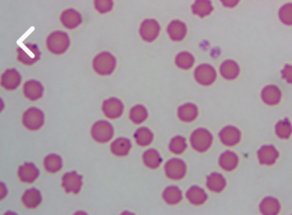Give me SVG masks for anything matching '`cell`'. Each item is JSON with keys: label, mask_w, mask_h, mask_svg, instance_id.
<instances>
[{"label": "cell", "mask_w": 292, "mask_h": 215, "mask_svg": "<svg viewBox=\"0 0 292 215\" xmlns=\"http://www.w3.org/2000/svg\"><path fill=\"white\" fill-rule=\"evenodd\" d=\"M95 6L99 13L106 14L111 10L112 6V0H95Z\"/></svg>", "instance_id": "cell-30"}, {"label": "cell", "mask_w": 292, "mask_h": 215, "mask_svg": "<svg viewBox=\"0 0 292 215\" xmlns=\"http://www.w3.org/2000/svg\"><path fill=\"white\" fill-rule=\"evenodd\" d=\"M240 132L235 127L227 126L220 132L219 137L226 146H232L238 144L240 140Z\"/></svg>", "instance_id": "cell-13"}, {"label": "cell", "mask_w": 292, "mask_h": 215, "mask_svg": "<svg viewBox=\"0 0 292 215\" xmlns=\"http://www.w3.org/2000/svg\"><path fill=\"white\" fill-rule=\"evenodd\" d=\"M219 164L225 170L232 171L238 164V157L232 152H225L220 156Z\"/></svg>", "instance_id": "cell-20"}, {"label": "cell", "mask_w": 292, "mask_h": 215, "mask_svg": "<svg viewBox=\"0 0 292 215\" xmlns=\"http://www.w3.org/2000/svg\"><path fill=\"white\" fill-rule=\"evenodd\" d=\"M134 138L139 146H146L152 143L153 134L148 128H141L135 132Z\"/></svg>", "instance_id": "cell-25"}, {"label": "cell", "mask_w": 292, "mask_h": 215, "mask_svg": "<svg viewBox=\"0 0 292 215\" xmlns=\"http://www.w3.org/2000/svg\"><path fill=\"white\" fill-rule=\"evenodd\" d=\"M260 209L264 214H276L279 212V204L274 198H267L261 202Z\"/></svg>", "instance_id": "cell-23"}, {"label": "cell", "mask_w": 292, "mask_h": 215, "mask_svg": "<svg viewBox=\"0 0 292 215\" xmlns=\"http://www.w3.org/2000/svg\"><path fill=\"white\" fill-rule=\"evenodd\" d=\"M143 159L145 166L152 169L159 167L162 162L159 154L153 150L146 151L143 154Z\"/></svg>", "instance_id": "cell-24"}, {"label": "cell", "mask_w": 292, "mask_h": 215, "mask_svg": "<svg viewBox=\"0 0 292 215\" xmlns=\"http://www.w3.org/2000/svg\"><path fill=\"white\" fill-rule=\"evenodd\" d=\"M23 204L29 209L36 208L42 201V197L39 190L32 188L24 193L22 198Z\"/></svg>", "instance_id": "cell-16"}, {"label": "cell", "mask_w": 292, "mask_h": 215, "mask_svg": "<svg viewBox=\"0 0 292 215\" xmlns=\"http://www.w3.org/2000/svg\"><path fill=\"white\" fill-rule=\"evenodd\" d=\"M44 166L48 172L56 173L59 172L62 168V159L57 154H50L45 158Z\"/></svg>", "instance_id": "cell-22"}, {"label": "cell", "mask_w": 292, "mask_h": 215, "mask_svg": "<svg viewBox=\"0 0 292 215\" xmlns=\"http://www.w3.org/2000/svg\"><path fill=\"white\" fill-rule=\"evenodd\" d=\"M60 20L62 24L69 30L76 28L82 22L81 14L72 9L64 11L61 14Z\"/></svg>", "instance_id": "cell-14"}, {"label": "cell", "mask_w": 292, "mask_h": 215, "mask_svg": "<svg viewBox=\"0 0 292 215\" xmlns=\"http://www.w3.org/2000/svg\"><path fill=\"white\" fill-rule=\"evenodd\" d=\"M258 156L261 164L270 165L277 159L278 152L272 146H264L258 151Z\"/></svg>", "instance_id": "cell-15"}, {"label": "cell", "mask_w": 292, "mask_h": 215, "mask_svg": "<svg viewBox=\"0 0 292 215\" xmlns=\"http://www.w3.org/2000/svg\"><path fill=\"white\" fill-rule=\"evenodd\" d=\"M165 172L166 176L170 179L181 180L186 174V164L181 160L175 158L171 160L165 165Z\"/></svg>", "instance_id": "cell-7"}, {"label": "cell", "mask_w": 292, "mask_h": 215, "mask_svg": "<svg viewBox=\"0 0 292 215\" xmlns=\"http://www.w3.org/2000/svg\"><path fill=\"white\" fill-rule=\"evenodd\" d=\"M207 186L212 192H220L226 187V181L219 174L213 173L208 177Z\"/></svg>", "instance_id": "cell-19"}, {"label": "cell", "mask_w": 292, "mask_h": 215, "mask_svg": "<svg viewBox=\"0 0 292 215\" xmlns=\"http://www.w3.org/2000/svg\"><path fill=\"white\" fill-rule=\"evenodd\" d=\"M18 58L22 64L32 65L40 58L41 53L36 45L28 44H24L18 49Z\"/></svg>", "instance_id": "cell-5"}, {"label": "cell", "mask_w": 292, "mask_h": 215, "mask_svg": "<svg viewBox=\"0 0 292 215\" xmlns=\"http://www.w3.org/2000/svg\"><path fill=\"white\" fill-rule=\"evenodd\" d=\"M181 111H179V116L182 121L185 122H191L194 120L197 116V112L195 108H183Z\"/></svg>", "instance_id": "cell-29"}, {"label": "cell", "mask_w": 292, "mask_h": 215, "mask_svg": "<svg viewBox=\"0 0 292 215\" xmlns=\"http://www.w3.org/2000/svg\"><path fill=\"white\" fill-rule=\"evenodd\" d=\"M186 140L181 136L174 138L170 144V150L176 154H182L186 150Z\"/></svg>", "instance_id": "cell-26"}, {"label": "cell", "mask_w": 292, "mask_h": 215, "mask_svg": "<svg viewBox=\"0 0 292 215\" xmlns=\"http://www.w3.org/2000/svg\"><path fill=\"white\" fill-rule=\"evenodd\" d=\"M163 197L167 204L175 205L181 201L182 194L181 190L177 187L170 186L165 190Z\"/></svg>", "instance_id": "cell-21"}, {"label": "cell", "mask_w": 292, "mask_h": 215, "mask_svg": "<svg viewBox=\"0 0 292 215\" xmlns=\"http://www.w3.org/2000/svg\"><path fill=\"white\" fill-rule=\"evenodd\" d=\"M47 45L49 50L54 54H62L69 47V36L66 32L61 31L53 32L48 37Z\"/></svg>", "instance_id": "cell-1"}, {"label": "cell", "mask_w": 292, "mask_h": 215, "mask_svg": "<svg viewBox=\"0 0 292 215\" xmlns=\"http://www.w3.org/2000/svg\"><path fill=\"white\" fill-rule=\"evenodd\" d=\"M115 58L110 53L103 52L95 57L93 60V68L99 75H110L115 67Z\"/></svg>", "instance_id": "cell-2"}, {"label": "cell", "mask_w": 292, "mask_h": 215, "mask_svg": "<svg viewBox=\"0 0 292 215\" xmlns=\"http://www.w3.org/2000/svg\"><path fill=\"white\" fill-rule=\"evenodd\" d=\"M21 80L20 74L16 69H8L2 76L1 84L7 90H14L20 86Z\"/></svg>", "instance_id": "cell-10"}, {"label": "cell", "mask_w": 292, "mask_h": 215, "mask_svg": "<svg viewBox=\"0 0 292 215\" xmlns=\"http://www.w3.org/2000/svg\"><path fill=\"white\" fill-rule=\"evenodd\" d=\"M102 110L107 118L115 119L122 115L123 106L118 99L111 98L103 102Z\"/></svg>", "instance_id": "cell-9"}, {"label": "cell", "mask_w": 292, "mask_h": 215, "mask_svg": "<svg viewBox=\"0 0 292 215\" xmlns=\"http://www.w3.org/2000/svg\"><path fill=\"white\" fill-rule=\"evenodd\" d=\"M146 118H147V113L141 107L133 108L131 110L130 118L135 124H141L145 120Z\"/></svg>", "instance_id": "cell-28"}, {"label": "cell", "mask_w": 292, "mask_h": 215, "mask_svg": "<svg viewBox=\"0 0 292 215\" xmlns=\"http://www.w3.org/2000/svg\"><path fill=\"white\" fill-rule=\"evenodd\" d=\"M91 135L93 139L98 142H107L113 137V128L107 122H98L94 124L91 129Z\"/></svg>", "instance_id": "cell-3"}, {"label": "cell", "mask_w": 292, "mask_h": 215, "mask_svg": "<svg viewBox=\"0 0 292 215\" xmlns=\"http://www.w3.org/2000/svg\"><path fill=\"white\" fill-rule=\"evenodd\" d=\"M186 196L191 204L196 206L202 205L207 200V196L202 188L193 186L187 192Z\"/></svg>", "instance_id": "cell-18"}, {"label": "cell", "mask_w": 292, "mask_h": 215, "mask_svg": "<svg viewBox=\"0 0 292 215\" xmlns=\"http://www.w3.org/2000/svg\"><path fill=\"white\" fill-rule=\"evenodd\" d=\"M131 148V144L130 140L126 138H120L116 140L112 143L111 150L114 155L123 156L128 154Z\"/></svg>", "instance_id": "cell-17"}, {"label": "cell", "mask_w": 292, "mask_h": 215, "mask_svg": "<svg viewBox=\"0 0 292 215\" xmlns=\"http://www.w3.org/2000/svg\"><path fill=\"white\" fill-rule=\"evenodd\" d=\"M39 174L38 168L32 163L24 164L19 168V178L24 183H33L38 178Z\"/></svg>", "instance_id": "cell-11"}, {"label": "cell", "mask_w": 292, "mask_h": 215, "mask_svg": "<svg viewBox=\"0 0 292 215\" xmlns=\"http://www.w3.org/2000/svg\"><path fill=\"white\" fill-rule=\"evenodd\" d=\"M23 92L25 96L29 100L36 101L43 96L44 88L39 82L30 80L24 84Z\"/></svg>", "instance_id": "cell-12"}, {"label": "cell", "mask_w": 292, "mask_h": 215, "mask_svg": "<svg viewBox=\"0 0 292 215\" xmlns=\"http://www.w3.org/2000/svg\"><path fill=\"white\" fill-rule=\"evenodd\" d=\"M82 178L76 172L65 174L62 178V187L67 193L78 194L81 189Z\"/></svg>", "instance_id": "cell-8"}, {"label": "cell", "mask_w": 292, "mask_h": 215, "mask_svg": "<svg viewBox=\"0 0 292 215\" xmlns=\"http://www.w3.org/2000/svg\"><path fill=\"white\" fill-rule=\"evenodd\" d=\"M276 132L279 138H288L292 133L290 124L287 122H281L278 123L276 127Z\"/></svg>", "instance_id": "cell-27"}, {"label": "cell", "mask_w": 292, "mask_h": 215, "mask_svg": "<svg viewBox=\"0 0 292 215\" xmlns=\"http://www.w3.org/2000/svg\"><path fill=\"white\" fill-rule=\"evenodd\" d=\"M212 142V136L206 130H197L191 135V146L198 152L207 151L210 148Z\"/></svg>", "instance_id": "cell-4"}, {"label": "cell", "mask_w": 292, "mask_h": 215, "mask_svg": "<svg viewBox=\"0 0 292 215\" xmlns=\"http://www.w3.org/2000/svg\"><path fill=\"white\" fill-rule=\"evenodd\" d=\"M24 126L31 130L40 129L44 123V114L36 108H31L24 113L23 118Z\"/></svg>", "instance_id": "cell-6"}]
</instances>
